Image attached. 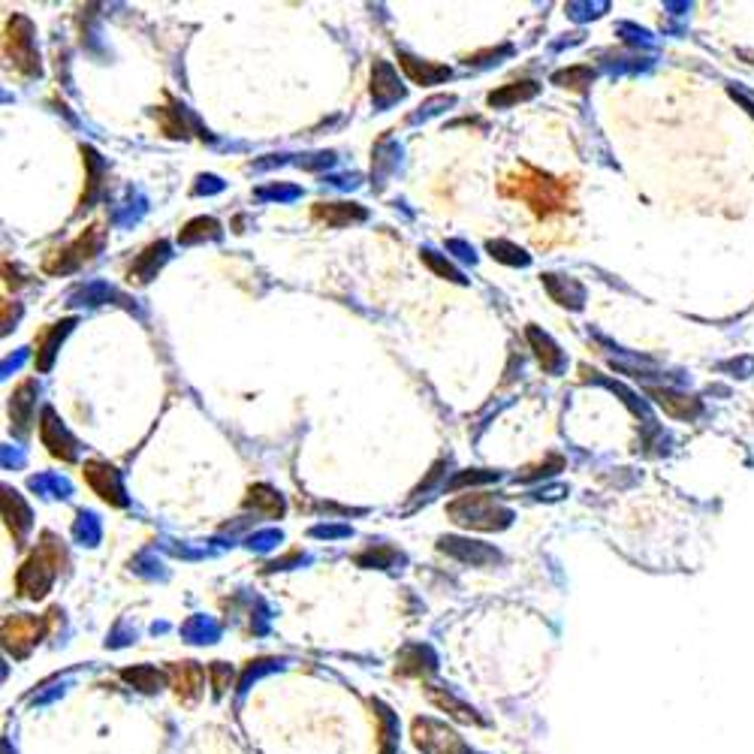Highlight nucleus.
<instances>
[{
  "label": "nucleus",
  "instance_id": "nucleus-1",
  "mask_svg": "<svg viewBox=\"0 0 754 754\" xmlns=\"http://www.w3.org/2000/svg\"><path fill=\"white\" fill-rule=\"evenodd\" d=\"M501 194L510 200H519L532 209L537 218H552L574 205V185L568 178H552L546 172L534 169L532 163L522 160L510 176L501 181Z\"/></svg>",
  "mask_w": 754,
  "mask_h": 754
},
{
  "label": "nucleus",
  "instance_id": "nucleus-2",
  "mask_svg": "<svg viewBox=\"0 0 754 754\" xmlns=\"http://www.w3.org/2000/svg\"><path fill=\"white\" fill-rule=\"evenodd\" d=\"M64 561H67V552H64L61 541L55 534H43V543L37 546V552L15 574V588H19L22 598H43L52 579L61 574Z\"/></svg>",
  "mask_w": 754,
  "mask_h": 754
},
{
  "label": "nucleus",
  "instance_id": "nucleus-3",
  "mask_svg": "<svg viewBox=\"0 0 754 754\" xmlns=\"http://www.w3.org/2000/svg\"><path fill=\"white\" fill-rule=\"evenodd\" d=\"M446 513H450V519L455 525L474 528V532H495V528H504L510 522V510H504L501 504L486 492L459 495V498L446 507Z\"/></svg>",
  "mask_w": 754,
  "mask_h": 754
},
{
  "label": "nucleus",
  "instance_id": "nucleus-4",
  "mask_svg": "<svg viewBox=\"0 0 754 754\" xmlns=\"http://www.w3.org/2000/svg\"><path fill=\"white\" fill-rule=\"evenodd\" d=\"M103 238H106V233H103L100 223H91L85 233H79L70 245L55 247L52 254H46L43 272H46V275H64V272H73V269L85 266V263H91L97 254H100Z\"/></svg>",
  "mask_w": 754,
  "mask_h": 754
},
{
  "label": "nucleus",
  "instance_id": "nucleus-5",
  "mask_svg": "<svg viewBox=\"0 0 754 754\" xmlns=\"http://www.w3.org/2000/svg\"><path fill=\"white\" fill-rule=\"evenodd\" d=\"M4 55L22 76H37L39 73V57L34 48V24L24 19V15H13L6 22Z\"/></svg>",
  "mask_w": 754,
  "mask_h": 754
},
{
  "label": "nucleus",
  "instance_id": "nucleus-6",
  "mask_svg": "<svg viewBox=\"0 0 754 754\" xmlns=\"http://www.w3.org/2000/svg\"><path fill=\"white\" fill-rule=\"evenodd\" d=\"M82 477L88 480V486L94 489L97 495L112 504V507H124L127 498H124V489H121V480H118V471L112 465H106V462H85V468H82Z\"/></svg>",
  "mask_w": 754,
  "mask_h": 754
},
{
  "label": "nucleus",
  "instance_id": "nucleus-7",
  "mask_svg": "<svg viewBox=\"0 0 754 754\" xmlns=\"http://www.w3.org/2000/svg\"><path fill=\"white\" fill-rule=\"evenodd\" d=\"M43 634H46V619L13 616L4 621V643H6V649L15 654H24Z\"/></svg>",
  "mask_w": 754,
  "mask_h": 754
},
{
  "label": "nucleus",
  "instance_id": "nucleus-8",
  "mask_svg": "<svg viewBox=\"0 0 754 754\" xmlns=\"http://www.w3.org/2000/svg\"><path fill=\"white\" fill-rule=\"evenodd\" d=\"M39 438H43V446H48V453L61 462H73L76 459V444L73 438L64 432V426L55 420V411L46 408L43 411V422H39Z\"/></svg>",
  "mask_w": 754,
  "mask_h": 754
},
{
  "label": "nucleus",
  "instance_id": "nucleus-9",
  "mask_svg": "<svg viewBox=\"0 0 754 754\" xmlns=\"http://www.w3.org/2000/svg\"><path fill=\"white\" fill-rule=\"evenodd\" d=\"M413 733H417V745L429 754H465L459 736H453L450 731H444L438 724H429V721H420L413 727Z\"/></svg>",
  "mask_w": 754,
  "mask_h": 754
},
{
  "label": "nucleus",
  "instance_id": "nucleus-10",
  "mask_svg": "<svg viewBox=\"0 0 754 754\" xmlns=\"http://www.w3.org/2000/svg\"><path fill=\"white\" fill-rule=\"evenodd\" d=\"M311 218L326 227H347V223L366 221V209L356 203H317L311 209Z\"/></svg>",
  "mask_w": 754,
  "mask_h": 754
},
{
  "label": "nucleus",
  "instance_id": "nucleus-11",
  "mask_svg": "<svg viewBox=\"0 0 754 754\" xmlns=\"http://www.w3.org/2000/svg\"><path fill=\"white\" fill-rule=\"evenodd\" d=\"M4 519H6V528H10L13 541L24 543V534H28V528H30V510H28V504L22 501V495L13 492V489H4Z\"/></svg>",
  "mask_w": 754,
  "mask_h": 754
},
{
  "label": "nucleus",
  "instance_id": "nucleus-12",
  "mask_svg": "<svg viewBox=\"0 0 754 754\" xmlns=\"http://www.w3.org/2000/svg\"><path fill=\"white\" fill-rule=\"evenodd\" d=\"M73 326V320H64V323H48L46 329H39L37 333V342H34V366L37 371H46L52 366V353L57 342H61L64 335H67V329Z\"/></svg>",
  "mask_w": 754,
  "mask_h": 754
},
{
  "label": "nucleus",
  "instance_id": "nucleus-13",
  "mask_svg": "<svg viewBox=\"0 0 754 754\" xmlns=\"http://www.w3.org/2000/svg\"><path fill=\"white\" fill-rule=\"evenodd\" d=\"M34 380L30 377H24L19 386L13 389V395H10V420H13V426H15V432L24 435L28 432V426H30V408H34Z\"/></svg>",
  "mask_w": 754,
  "mask_h": 754
},
{
  "label": "nucleus",
  "instance_id": "nucleus-14",
  "mask_svg": "<svg viewBox=\"0 0 754 754\" xmlns=\"http://www.w3.org/2000/svg\"><path fill=\"white\" fill-rule=\"evenodd\" d=\"M163 260H167V242L148 245L145 251L136 256L134 266H130V272H127L130 284H148V281L157 275V269H160Z\"/></svg>",
  "mask_w": 754,
  "mask_h": 754
},
{
  "label": "nucleus",
  "instance_id": "nucleus-15",
  "mask_svg": "<svg viewBox=\"0 0 754 754\" xmlns=\"http://www.w3.org/2000/svg\"><path fill=\"white\" fill-rule=\"evenodd\" d=\"M399 64H402V70L408 73V76L417 82V85H435V82H441L450 76V70L441 67V64H426V61H417V57H411V55H399Z\"/></svg>",
  "mask_w": 754,
  "mask_h": 754
},
{
  "label": "nucleus",
  "instance_id": "nucleus-16",
  "mask_svg": "<svg viewBox=\"0 0 754 754\" xmlns=\"http://www.w3.org/2000/svg\"><path fill=\"white\" fill-rule=\"evenodd\" d=\"M399 94H402V88H399V79H395L393 67L377 61L375 70H371V97H375L377 103H386V100H395Z\"/></svg>",
  "mask_w": 754,
  "mask_h": 754
},
{
  "label": "nucleus",
  "instance_id": "nucleus-17",
  "mask_svg": "<svg viewBox=\"0 0 754 754\" xmlns=\"http://www.w3.org/2000/svg\"><path fill=\"white\" fill-rule=\"evenodd\" d=\"M649 395H654V402H658L670 417H694V413H698V402L688 399L682 393H673V389H649Z\"/></svg>",
  "mask_w": 754,
  "mask_h": 754
},
{
  "label": "nucleus",
  "instance_id": "nucleus-18",
  "mask_svg": "<svg viewBox=\"0 0 754 754\" xmlns=\"http://www.w3.org/2000/svg\"><path fill=\"white\" fill-rule=\"evenodd\" d=\"M528 342H532V347H534L537 360H541L543 371H555V366L561 362V353H559V347L552 344V338L543 335L541 329L528 326Z\"/></svg>",
  "mask_w": 754,
  "mask_h": 754
},
{
  "label": "nucleus",
  "instance_id": "nucleus-19",
  "mask_svg": "<svg viewBox=\"0 0 754 754\" xmlns=\"http://www.w3.org/2000/svg\"><path fill=\"white\" fill-rule=\"evenodd\" d=\"M245 504L260 513H266V516H281V513H284V504H281V498L269 486H254L251 492H247Z\"/></svg>",
  "mask_w": 754,
  "mask_h": 754
},
{
  "label": "nucleus",
  "instance_id": "nucleus-20",
  "mask_svg": "<svg viewBox=\"0 0 754 754\" xmlns=\"http://www.w3.org/2000/svg\"><path fill=\"white\" fill-rule=\"evenodd\" d=\"M534 94H537L534 82H513V85H507V88L492 91V94H489V103L492 106H510V103L528 100V97H534Z\"/></svg>",
  "mask_w": 754,
  "mask_h": 754
},
{
  "label": "nucleus",
  "instance_id": "nucleus-21",
  "mask_svg": "<svg viewBox=\"0 0 754 754\" xmlns=\"http://www.w3.org/2000/svg\"><path fill=\"white\" fill-rule=\"evenodd\" d=\"M218 233H221V223L214 221V218H196V221H190L187 227L178 233V242L194 245V242H200V238H214Z\"/></svg>",
  "mask_w": 754,
  "mask_h": 754
},
{
  "label": "nucleus",
  "instance_id": "nucleus-22",
  "mask_svg": "<svg viewBox=\"0 0 754 754\" xmlns=\"http://www.w3.org/2000/svg\"><path fill=\"white\" fill-rule=\"evenodd\" d=\"M172 676H176V691L185 694V698H194L203 685V670L196 664H181L172 667Z\"/></svg>",
  "mask_w": 754,
  "mask_h": 754
},
{
  "label": "nucleus",
  "instance_id": "nucleus-23",
  "mask_svg": "<svg viewBox=\"0 0 754 754\" xmlns=\"http://www.w3.org/2000/svg\"><path fill=\"white\" fill-rule=\"evenodd\" d=\"M157 121H160V130L167 136H187L185 134V115H181V109H176V106H172V109H157Z\"/></svg>",
  "mask_w": 754,
  "mask_h": 754
},
{
  "label": "nucleus",
  "instance_id": "nucleus-24",
  "mask_svg": "<svg viewBox=\"0 0 754 754\" xmlns=\"http://www.w3.org/2000/svg\"><path fill=\"white\" fill-rule=\"evenodd\" d=\"M552 82H555V85H561V88L583 91L588 82H592V70H588V67H570L565 73H555Z\"/></svg>",
  "mask_w": 754,
  "mask_h": 754
},
{
  "label": "nucleus",
  "instance_id": "nucleus-25",
  "mask_svg": "<svg viewBox=\"0 0 754 754\" xmlns=\"http://www.w3.org/2000/svg\"><path fill=\"white\" fill-rule=\"evenodd\" d=\"M429 698H432L441 709H453V715L459 721H477V715L471 712L468 706H462V703H455L450 694H441V691H429Z\"/></svg>",
  "mask_w": 754,
  "mask_h": 754
},
{
  "label": "nucleus",
  "instance_id": "nucleus-26",
  "mask_svg": "<svg viewBox=\"0 0 754 754\" xmlns=\"http://www.w3.org/2000/svg\"><path fill=\"white\" fill-rule=\"evenodd\" d=\"M489 251H492V256H498V260L504 263H525V256H522V251H516L513 245H504V242H489Z\"/></svg>",
  "mask_w": 754,
  "mask_h": 754
},
{
  "label": "nucleus",
  "instance_id": "nucleus-27",
  "mask_svg": "<svg viewBox=\"0 0 754 754\" xmlns=\"http://www.w3.org/2000/svg\"><path fill=\"white\" fill-rule=\"evenodd\" d=\"M124 676H127L130 682H139V685H143V691H154V688L160 685V676H157L154 670H127Z\"/></svg>",
  "mask_w": 754,
  "mask_h": 754
},
{
  "label": "nucleus",
  "instance_id": "nucleus-28",
  "mask_svg": "<svg viewBox=\"0 0 754 754\" xmlns=\"http://www.w3.org/2000/svg\"><path fill=\"white\" fill-rule=\"evenodd\" d=\"M422 260H426L429 266H432V269L438 272V275H444V278H450V281H462V275H459V272H455V269L450 266V263L438 260V256H435L432 251H426V254H422Z\"/></svg>",
  "mask_w": 754,
  "mask_h": 754
}]
</instances>
